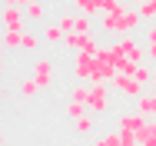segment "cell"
<instances>
[{"mask_svg": "<svg viewBox=\"0 0 156 146\" xmlns=\"http://www.w3.org/2000/svg\"><path fill=\"white\" fill-rule=\"evenodd\" d=\"M143 27V17H140V7H129L126 3L123 10H116V13H106V17H100V33H106V37H126V33H133V30Z\"/></svg>", "mask_w": 156, "mask_h": 146, "instance_id": "obj_1", "label": "cell"}, {"mask_svg": "<svg viewBox=\"0 0 156 146\" xmlns=\"http://www.w3.org/2000/svg\"><path fill=\"white\" fill-rule=\"evenodd\" d=\"M110 83H90V100H87V110L93 116H103L110 110Z\"/></svg>", "mask_w": 156, "mask_h": 146, "instance_id": "obj_2", "label": "cell"}, {"mask_svg": "<svg viewBox=\"0 0 156 146\" xmlns=\"http://www.w3.org/2000/svg\"><path fill=\"white\" fill-rule=\"evenodd\" d=\"M96 57L93 53H73V83H93Z\"/></svg>", "mask_w": 156, "mask_h": 146, "instance_id": "obj_3", "label": "cell"}, {"mask_svg": "<svg viewBox=\"0 0 156 146\" xmlns=\"http://www.w3.org/2000/svg\"><path fill=\"white\" fill-rule=\"evenodd\" d=\"M63 47L70 53H93V57H96V50H100L93 33H66L63 37Z\"/></svg>", "mask_w": 156, "mask_h": 146, "instance_id": "obj_4", "label": "cell"}, {"mask_svg": "<svg viewBox=\"0 0 156 146\" xmlns=\"http://www.w3.org/2000/svg\"><path fill=\"white\" fill-rule=\"evenodd\" d=\"M110 90H113V93H120V96H129V100H140L146 87H143V83H136L129 73H116V77L110 80Z\"/></svg>", "mask_w": 156, "mask_h": 146, "instance_id": "obj_5", "label": "cell"}, {"mask_svg": "<svg viewBox=\"0 0 156 146\" xmlns=\"http://www.w3.org/2000/svg\"><path fill=\"white\" fill-rule=\"evenodd\" d=\"M23 20H27L23 7H0V23H3V30H27Z\"/></svg>", "mask_w": 156, "mask_h": 146, "instance_id": "obj_6", "label": "cell"}, {"mask_svg": "<svg viewBox=\"0 0 156 146\" xmlns=\"http://www.w3.org/2000/svg\"><path fill=\"white\" fill-rule=\"evenodd\" d=\"M53 60L40 57L37 63H33V80H37V87H53Z\"/></svg>", "mask_w": 156, "mask_h": 146, "instance_id": "obj_7", "label": "cell"}, {"mask_svg": "<svg viewBox=\"0 0 156 146\" xmlns=\"http://www.w3.org/2000/svg\"><path fill=\"white\" fill-rule=\"evenodd\" d=\"M136 113H143L146 119H156V93H143L136 100Z\"/></svg>", "mask_w": 156, "mask_h": 146, "instance_id": "obj_8", "label": "cell"}, {"mask_svg": "<svg viewBox=\"0 0 156 146\" xmlns=\"http://www.w3.org/2000/svg\"><path fill=\"white\" fill-rule=\"evenodd\" d=\"M0 47L3 50H23V30H3Z\"/></svg>", "mask_w": 156, "mask_h": 146, "instance_id": "obj_9", "label": "cell"}, {"mask_svg": "<svg viewBox=\"0 0 156 146\" xmlns=\"http://www.w3.org/2000/svg\"><path fill=\"white\" fill-rule=\"evenodd\" d=\"M76 133H80V136H96V116L93 113H87L83 119H76Z\"/></svg>", "mask_w": 156, "mask_h": 146, "instance_id": "obj_10", "label": "cell"}, {"mask_svg": "<svg viewBox=\"0 0 156 146\" xmlns=\"http://www.w3.org/2000/svg\"><path fill=\"white\" fill-rule=\"evenodd\" d=\"M129 77H133V80H136V83H143V87H150V83H153V70H150V66H146V63H140V66H133V73H129Z\"/></svg>", "mask_w": 156, "mask_h": 146, "instance_id": "obj_11", "label": "cell"}, {"mask_svg": "<svg viewBox=\"0 0 156 146\" xmlns=\"http://www.w3.org/2000/svg\"><path fill=\"white\" fill-rule=\"evenodd\" d=\"M87 113H90V110H87V103H80V100H66V116L73 119V123H76V119H83Z\"/></svg>", "mask_w": 156, "mask_h": 146, "instance_id": "obj_12", "label": "cell"}, {"mask_svg": "<svg viewBox=\"0 0 156 146\" xmlns=\"http://www.w3.org/2000/svg\"><path fill=\"white\" fill-rule=\"evenodd\" d=\"M43 37H47V43H63L66 30H63L60 23H47V30H43Z\"/></svg>", "mask_w": 156, "mask_h": 146, "instance_id": "obj_13", "label": "cell"}, {"mask_svg": "<svg viewBox=\"0 0 156 146\" xmlns=\"http://www.w3.org/2000/svg\"><path fill=\"white\" fill-rule=\"evenodd\" d=\"M73 7H76V13H87V17L100 13V0H73Z\"/></svg>", "mask_w": 156, "mask_h": 146, "instance_id": "obj_14", "label": "cell"}, {"mask_svg": "<svg viewBox=\"0 0 156 146\" xmlns=\"http://www.w3.org/2000/svg\"><path fill=\"white\" fill-rule=\"evenodd\" d=\"M23 13H27V20H43V13H47V3H40V0H33L23 7Z\"/></svg>", "mask_w": 156, "mask_h": 146, "instance_id": "obj_15", "label": "cell"}, {"mask_svg": "<svg viewBox=\"0 0 156 146\" xmlns=\"http://www.w3.org/2000/svg\"><path fill=\"white\" fill-rule=\"evenodd\" d=\"M70 33H93V20L87 17V13H76V20H73V30Z\"/></svg>", "mask_w": 156, "mask_h": 146, "instance_id": "obj_16", "label": "cell"}, {"mask_svg": "<svg viewBox=\"0 0 156 146\" xmlns=\"http://www.w3.org/2000/svg\"><path fill=\"white\" fill-rule=\"evenodd\" d=\"M93 146H123V140H120V133H100L93 136Z\"/></svg>", "mask_w": 156, "mask_h": 146, "instance_id": "obj_17", "label": "cell"}, {"mask_svg": "<svg viewBox=\"0 0 156 146\" xmlns=\"http://www.w3.org/2000/svg\"><path fill=\"white\" fill-rule=\"evenodd\" d=\"M126 0H100V17H106V13H116V10H123Z\"/></svg>", "mask_w": 156, "mask_h": 146, "instance_id": "obj_18", "label": "cell"}, {"mask_svg": "<svg viewBox=\"0 0 156 146\" xmlns=\"http://www.w3.org/2000/svg\"><path fill=\"white\" fill-rule=\"evenodd\" d=\"M70 100L87 103V100H90V83H73V90H70Z\"/></svg>", "mask_w": 156, "mask_h": 146, "instance_id": "obj_19", "label": "cell"}, {"mask_svg": "<svg viewBox=\"0 0 156 146\" xmlns=\"http://www.w3.org/2000/svg\"><path fill=\"white\" fill-rule=\"evenodd\" d=\"M23 50H27V53L40 50V33H33V30H23Z\"/></svg>", "mask_w": 156, "mask_h": 146, "instance_id": "obj_20", "label": "cell"}, {"mask_svg": "<svg viewBox=\"0 0 156 146\" xmlns=\"http://www.w3.org/2000/svg\"><path fill=\"white\" fill-rule=\"evenodd\" d=\"M150 140H156V119H146V123H143V130H140V146L150 143Z\"/></svg>", "mask_w": 156, "mask_h": 146, "instance_id": "obj_21", "label": "cell"}, {"mask_svg": "<svg viewBox=\"0 0 156 146\" xmlns=\"http://www.w3.org/2000/svg\"><path fill=\"white\" fill-rule=\"evenodd\" d=\"M140 17H143V20H156V0L140 3Z\"/></svg>", "mask_w": 156, "mask_h": 146, "instance_id": "obj_22", "label": "cell"}, {"mask_svg": "<svg viewBox=\"0 0 156 146\" xmlns=\"http://www.w3.org/2000/svg\"><path fill=\"white\" fill-rule=\"evenodd\" d=\"M37 80H20V96H37Z\"/></svg>", "mask_w": 156, "mask_h": 146, "instance_id": "obj_23", "label": "cell"}, {"mask_svg": "<svg viewBox=\"0 0 156 146\" xmlns=\"http://www.w3.org/2000/svg\"><path fill=\"white\" fill-rule=\"evenodd\" d=\"M73 20H76V13H63L60 20H57V23H60V27L66 30V33H70V30H73Z\"/></svg>", "mask_w": 156, "mask_h": 146, "instance_id": "obj_24", "label": "cell"}, {"mask_svg": "<svg viewBox=\"0 0 156 146\" xmlns=\"http://www.w3.org/2000/svg\"><path fill=\"white\" fill-rule=\"evenodd\" d=\"M146 60L156 63V43H146Z\"/></svg>", "mask_w": 156, "mask_h": 146, "instance_id": "obj_25", "label": "cell"}, {"mask_svg": "<svg viewBox=\"0 0 156 146\" xmlns=\"http://www.w3.org/2000/svg\"><path fill=\"white\" fill-rule=\"evenodd\" d=\"M27 3H33V0H3V7H27Z\"/></svg>", "mask_w": 156, "mask_h": 146, "instance_id": "obj_26", "label": "cell"}, {"mask_svg": "<svg viewBox=\"0 0 156 146\" xmlns=\"http://www.w3.org/2000/svg\"><path fill=\"white\" fill-rule=\"evenodd\" d=\"M150 93H156V77H153V83H150Z\"/></svg>", "mask_w": 156, "mask_h": 146, "instance_id": "obj_27", "label": "cell"}, {"mask_svg": "<svg viewBox=\"0 0 156 146\" xmlns=\"http://www.w3.org/2000/svg\"><path fill=\"white\" fill-rule=\"evenodd\" d=\"M143 146H156V140H150V143H143Z\"/></svg>", "mask_w": 156, "mask_h": 146, "instance_id": "obj_28", "label": "cell"}, {"mask_svg": "<svg viewBox=\"0 0 156 146\" xmlns=\"http://www.w3.org/2000/svg\"><path fill=\"white\" fill-rule=\"evenodd\" d=\"M0 146H3V130H0Z\"/></svg>", "mask_w": 156, "mask_h": 146, "instance_id": "obj_29", "label": "cell"}, {"mask_svg": "<svg viewBox=\"0 0 156 146\" xmlns=\"http://www.w3.org/2000/svg\"><path fill=\"white\" fill-rule=\"evenodd\" d=\"M0 73H3V60H0Z\"/></svg>", "mask_w": 156, "mask_h": 146, "instance_id": "obj_30", "label": "cell"}, {"mask_svg": "<svg viewBox=\"0 0 156 146\" xmlns=\"http://www.w3.org/2000/svg\"><path fill=\"white\" fill-rule=\"evenodd\" d=\"M40 3H50V0H40Z\"/></svg>", "mask_w": 156, "mask_h": 146, "instance_id": "obj_31", "label": "cell"}, {"mask_svg": "<svg viewBox=\"0 0 156 146\" xmlns=\"http://www.w3.org/2000/svg\"><path fill=\"white\" fill-rule=\"evenodd\" d=\"M0 96H3V87H0Z\"/></svg>", "mask_w": 156, "mask_h": 146, "instance_id": "obj_32", "label": "cell"}]
</instances>
